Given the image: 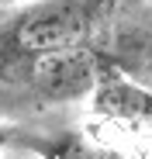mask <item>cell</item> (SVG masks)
<instances>
[{
  "label": "cell",
  "instance_id": "cell-5",
  "mask_svg": "<svg viewBox=\"0 0 152 159\" xmlns=\"http://www.w3.org/2000/svg\"><path fill=\"white\" fill-rule=\"evenodd\" d=\"M11 142H14V131H11L7 125H0V149H7Z\"/></svg>",
  "mask_w": 152,
  "mask_h": 159
},
{
  "label": "cell",
  "instance_id": "cell-4",
  "mask_svg": "<svg viewBox=\"0 0 152 159\" xmlns=\"http://www.w3.org/2000/svg\"><path fill=\"white\" fill-rule=\"evenodd\" d=\"M21 145H28L38 159H128L124 152L90 139L87 131H56V135L42 139H21Z\"/></svg>",
  "mask_w": 152,
  "mask_h": 159
},
{
  "label": "cell",
  "instance_id": "cell-2",
  "mask_svg": "<svg viewBox=\"0 0 152 159\" xmlns=\"http://www.w3.org/2000/svg\"><path fill=\"white\" fill-rule=\"evenodd\" d=\"M100 73H104V62H100L90 48H83V45L42 56V59H35V62H28L21 69L24 83L31 87V93L38 100H52V104L93 93Z\"/></svg>",
  "mask_w": 152,
  "mask_h": 159
},
{
  "label": "cell",
  "instance_id": "cell-1",
  "mask_svg": "<svg viewBox=\"0 0 152 159\" xmlns=\"http://www.w3.org/2000/svg\"><path fill=\"white\" fill-rule=\"evenodd\" d=\"M104 0H42L0 28V73L24 69L52 52L80 48L100 21Z\"/></svg>",
  "mask_w": 152,
  "mask_h": 159
},
{
  "label": "cell",
  "instance_id": "cell-3",
  "mask_svg": "<svg viewBox=\"0 0 152 159\" xmlns=\"http://www.w3.org/2000/svg\"><path fill=\"white\" fill-rule=\"evenodd\" d=\"M93 111L104 121L124 125L135 135L152 139V90L124 80L121 73H114L107 66H104V73L97 80V90H93Z\"/></svg>",
  "mask_w": 152,
  "mask_h": 159
}]
</instances>
